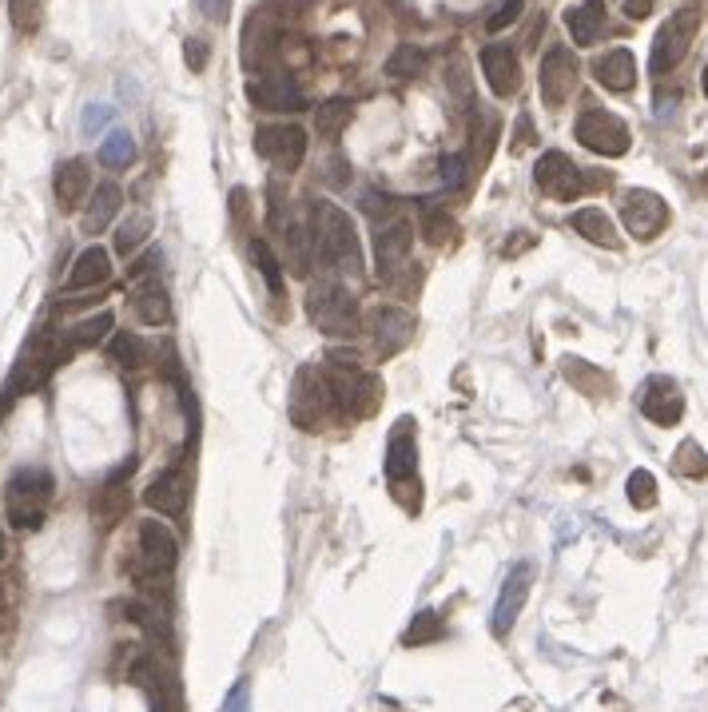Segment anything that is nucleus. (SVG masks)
I'll list each match as a JSON object with an SVG mask.
<instances>
[{"label":"nucleus","instance_id":"nucleus-1","mask_svg":"<svg viewBox=\"0 0 708 712\" xmlns=\"http://www.w3.org/2000/svg\"><path fill=\"white\" fill-rule=\"evenodd\" d=\"M311 215H315V243L323 247L327 263L351 279L362 275V243H358V227L351 215L331 199H315Z\"/></svg>","mask_w":708,"mask_h":712},{"label":"nucleus","instance_id":"nucleus-2","mask_svg":"<svg viewBox=\"0 0 708 712\" xmlns=\"http://www.w3.org/2000/svg\"><path fill=\"white\" fill-rule=\"evenodd\" d=\"M331 402L343 418H370L382 402V378L362 370L354 358H331V366L323 370Z\"/></svg>","mask_w":708,"mask_h":712},{"label":"nucleus","instance_id":"nucleus-3","mask_svg":"<svg viewBox=\"0 0 708 712\" xmlns=\"http://www.w3.org/2000/svg\"><path fill=\"white\" fill-rule=\"evenodd\" d=\"M52 474L44 466H24L8 478L4 486V514L16 530H40L44 526V510L52 502Z\"/></svg>","mask_w":708,"mask_h":712},{"label":"nucleus","instance_id":"nucleus-4","mask_svg":"<svg viewBox=\"0 0 708 712\" xmlns=\"http://www.w3.org/2000/svg\"><path fill=\"white\" fill-rule=\"evenodd\" d=\"M68 355H72V347H68L64 335H36L32 347L16 362V370H12L8 386H4V398L12 402V398H20V394H32L36 386H44L48 374H52L60 362H68Z\"/></svg>","mask_w":708,"mask_h":712},{"label":"nucleus","instance_id":"nucleus-5","mask_svg":"<svg viewBox=\"0 0 708 712\" xmlns=\"http://www.w3.org/2000/svg\"><path fill=\"white\" fill-rule=\"evenodd\" d=\"M701 32V8L697 4H685L677 12H669V20L657 28L653 36V52H649V72L653 76H665L673 72L685 56H689V44L697 40Z\"/></svg>","mask_w":708,"mask_h":712},{"label":"nucleus","instance_id":"nucleus-6","mask_svg":"<svg viewBox=\"0 0 708 712\" xmlns=\"http://www.w3.org/2000/svg\"><path fill=\"white\" fill-rule=\"evenodd\" d=\"M307 315L327 335H354L358 327V303L339 279H319L307 291Z\"/></svg>","mask_w":708,"mask_h":712},{"label":"nucleus","instance_id":"nucleus-7","mask_svg":"<svg viewBox=\"0 0 708 712\" xmlns=\"http://www.w3.org/2000/svg\"><path fill=\"white\" fill-rule=\"evenodd\" d=\"M179 561V541L164 522H140V545H136V561H132V577L140 585H152L160 577H168Z\"/></svg>","mask_w":708,"mask_h":712},{"label":"nucleus","instance_id":"nucleus-8","mask_svg":"<svg viewBox=\"0 0 708 712\" xmlns=\"http://www.w3.org/2000/svg\"><path fill=\"white\" fill-rule=\"evenodd\" d=\"M577 140H581L589 152L609 156V160L625 156V152H629V144H633V136H629L625 120H617L613 112H601V108H589V112H581V116H577Z\"/></svg>","mask_w":708,"mask_h":712},{"label":"nucleus","instance_id":"nucleus-9","mask_svg":"<svg viewBox=\"0 0 708 712\" xmlns=\"http://www.w3.org/2000/svg\"><path fill=\"white\" fill-rule=\"evenodd\" d=\"M410 247H414V227H410L406 219L378 223V231H374V263H378V279L394 283V279L410 267Z\"/></svg>","mask_w":708,"mask_h":712},{"label":"nucleus","instance_id":"nucleus-10","mask_svg":"<svg viewBox=\"0 0 708 712\" xmlns=\"http://www.w3.org/2000/svg\"><path fill=\"white\" fill-rule=\"evenodd\" d=\"M621 219H625L629 235L657 239L665 231V223H669V203L649 187H633V191L621 195Z\"/></svg>","mask_w":708,"mask_h":712},{"label":"nucleus","instance_id":"nucleus-11","mask_svg":"<svg viewBox=\"0 0 708 712\" xmlns=\"http://www.w3.org/2000/svg\"><path fill=\"white\" fill-rule=\"evenodd\" d=\"M577 56L565 48V44H553L545 56H541V76H537V84H541V100H545V108H565V100L573 96V88H577Z\"/></svg>","mask_w":708,"mask_h":712},{"label":"nucleus","instance_id":"nucleus-12","mask_svg":"<svg viewBox=\"0 0 708 712\" xmlns=\"http://www.w3.org/2000/svg\"><path fill=\"white\" fill-rule=\"evenodd\" d=\"M255 152L263 160H271L279 172H295L307 156V132L295 128V124H271V128H259L255 132Z\"/></svg>","mask_w":708,"mask_h":712},{"label":"nucleus","instance_id":"nucleus-13","mask_svg":"<svg viewBox=\"0 0 708 712\" xmlns=\"http://www.w3.org/2000/svg\"><path fill=\"white\" fill-rule=\"evenodd\" d=\"M327 402H331V390H327L323 370L303 366V370L295 374V390H291V418H295L303 430H315L319 418H323V410H327Z\"/></svg>","mask_w":708,"mask_h":712},{"label":"nucleus","instance_id":"nucleus-14","mask_svg":"<svg viewBox=\"0 0 708 712\" xmlns=\"http://www.w3.org/2000/svg\"><path fill=\"white\" fill-rule=\"evenodd\" d=\"M537 187H541V195H549V199H561V203H573L581 191H585V176H581V168L569 160V156H561V152H545L541 160H537Z\"/></svg>","mask_w":708,"mask_h":712},{"label":"nucleus","instance_id":"nucleus-15","mask_svg":"<svg viewBox=\"0 0 708 712\" xmlns=\"http://www.w3.org/2000/svg\"><path fill=\"white\" fill-rule=\"evenodd\" d=\"M530 585H533L530 565H526V561L514 565L510 577H506V585H502V593H498V605H494V621H490L494 637H506V633L518 625V617H522V609H526V597H530Z\"/></svg>","mask_w":708,"mask_h":712},{"label":"nucleus","instance_id":"nucleus-16","mask_svg":"<svg viewBox=\"0 0 708 712\" xmlns=\"http://www.w3.org/2000/svg\"><path fill=\"white\" fill-rule=\"evenodd\" d=\"M370 331H374V347L382 358L402 355L414 339V315L402 307H374L370 315Z\"/></svg>","mask_w":708,"mask_h":712},{"label":"nucleus","instance_id":"nucleus-17","mask_svg":"<svg viewBox=\"0 0 708 712\" xmlns=\"http://www.w3.org/2000/svg\"><path fill=\"white\" fill-rule=\"evenodd\" d=\"M247 100L263 112H303L307 96L291 76H259L247 84Z\"/></svg>","mask_w":708,"mask_h":712},{"label":"nucleus","instance_id":"nucleus-18","mask_svg":"<svg viewBox=\"0 0 708 712\" xmlns=\"http://www.w3.org/2000/svg\"><path fill=\"white\" fill-rule=\"evenodd\" d=\"M414 474H418V434L410 418H398L386 442V478L398 486V482H410Z\"/></svg>","mask_w":708,"mask_h":712},{"label":"nucleus","instance_id":"nucleus-19","mask_svg":"<svg viewBox=\"0 0 708 712\" xmlns=\"http://www.w3.org/2000/svg\"><path fill=\"white\" fill-rule=\"evenodd\" d=\"M187 494H191L187 474H183L179 466H172V470H160V474L148 482L144 502H148V510H156L160 518H179V514L187 510Z\"/></svg>","mask_w":708,"mask_h":712},{"label":"nucleus","instance_id":"nucleus-20","mask_svg":"<svg viewBox=\"0 0 708 712\" xmlns=\"http://www.w3.org/2000/svg\"><path fill=\"white\" fill-rule=\"evenodd\" d=\"M132 470H136V462H124V466L96 490V498H92V518H96L100 526H116V522L128 514V506H132V498H128V478H132Z\"/></svg>","mask_w":708,"mask_h":712},{"label":"nucleus","instance_id":"nucleus-21","mask_svg":"<svg viewBox=\"0 0 708 712\" xmlns=\"http://www.w3.org/2000/svg\"><path fill=\"white\" fill-rule=\"evenodd\" d=\"M482 72L494 88V96H514L522 88V64L510 44H486L482 48Z\"/></svg>","mask_w":708,"mask_h":712},{"label":"nucleus","instance_id":"nucleus-22","mask_svg":"<svg viewBox=\"0 0 708 712\" xmlns=\"http://www.w3.org/2000/svg\"><path fill=\"white\" fill-rule=\"evenodd\" d=\"M641 414H645L649 422H657V426H673V422H681V414H685V394L677 390V382L653 378V382L645 386V394H641Z\"/></svg>","mask_w":708,"mask_h":712},{"label":"nucleus","instance_id":"nucleus-23","mask_svg":"<svg viewBox=\"0 0 708 712\" xmlns=\"http://www.w3.org/2000/svg\"><path fill=\"white\" fill-rule=\"evenodd\" d=\"M108 279H112V255L100 243H92L76 255L68 271V291H92V287H104Z\"/></svg>","mask_w":708,"mask_h":712},{"label":"nucleus","instance_id":"nucleus-24","mask_svg":"<svg viewBox=\"0 0 708 712\" xmlns=\"http://www.w3.org/2000/svg\"><path fill=\"white\" fill-rule=\"evenodd\" d=\"M56 203H60V211H76L84 199H88V191H92V172H88V164L84 160H64L60 168H56Z\"/></svg>","mask_w":708,"mask_h":712},{"label":"nucleus","instance_id":"nucleus-25","mask_svg":"<svg viewBox=\"0 0 708 712\" xmlns=\"http://www.w3.org/2000/svg\"><path fill=\"white\" fill-rule=\"evenodd\" d=\"M593 72H597L601 88H609V92H629V88L637 84V60H633L629 48H613V52H605V56L593 64Z\"/></svg>","mask_w":708,"mask_h":712},{"label":"nucleus","instance_id":"nucleus-26","mask_svg":"<svg viewBox=\"0 0 708 712\" xmlns=\"http://www.w3.org/2000/svg\"><path fill=\"white\" fill-rule=\"evenodd\" d=\"M132 311L140 315V323L148 327H164L172 319V303H168V291L152 279V283H136L132 291Z\"/></svg>","mask_w":708,"mask_h":712},{"label":"nucleus","instance_id":"nucleus-27","mask_svg":"<svg viewBox=\"0 0 708 712\" xmlns=\"http://www.w3.org/2000/svg\"><path fill=\"white\" fill-rule=\"evenodd\" d=\"M565 28L573 32V44H597L601 32H605V8L597 0H585V4H573L565 12Z\"/></svg>","mask_w":708,"mask_h":712},{"label":"nucleus","instance_id":"nucleus-28","mask_svg":"<svg viewBox=\"0 0 708 712\" xmlns=\"http://www.w3.org/2000/svg\"><path fill=\"white\" fill-rule=\"evenodd\" d=\"M573 227H577L589 243H597V247H609V251L621 247V235H617L613 219H609L601 207H581V211H573Z\"/></svg>","mask_w":708,"mask_h":712},{"label":"nucleus","instance_id":"nucleus-29","mask_svg":"<svg viewBox=\"0 0 708 712\" xmlns=\"http://www.w3.org/2000/svg\"><path fill=\"white\" fill-rule=\"evenodd\" d=\"M120 203H124V191H120L116 183H100L96 195H92V207H88V215H84V235H100V231L116 219Z\"/></svg>","mask_w":708,"mask_h":712},{"label":"nucleus","instance_id":"nucleus-30","mask_svg":"<svg viewBox=\"0 0 708 712\" xmlns=\"http://www.w3.org/2000/svg\"><path fill=\"white\" fill-rule=\"evenodd\" d=\"M279 223V231H283V243H287V267L295 271V275H311V231L299 223V219H275Z\"/></svg>","mask_w":708,"mask_h":712},{"label":"nucleus","instance_id":"nucleus-31","mask_svg":"<svg viewBox=\"0 0 708 712\" xmlns=\"http://www.w3.org/2000/svg\"><path fill=\"white\" fill-rule=\"evenodd\" d=\"M354 108L347 100H327V104H319V112H315V132H319V140H339L343 136V128L351 124Z\"/></svg>","mask_w":708,"mask_h":712},{"label":"nucleus","instance_id":"nucleus-32","mask_svg":"<svg viewBox=\"0 0 708 712\" xmlns=\"http://www.w3.org/2000/svg\"><path fill=\"white\" fill-rule=\"evenodd\" d=\"M108 331H112V315H108V311H100V315L84 319L80 327H72L64 339H68V347H72V351H84V347L104 343V339H108Z\"/></svg>","mask_w":708,"mask_h":712},{"label":"nucleus","instance_id":"nucleus-33","mask_svg":"<svg viewBox=\"0 0 708 712\" xmlns=\"http://www.w3.org/2000/svg\"><path fill=\"white\" fill-rule=\"evenodd\" d=\"M108 351H112V362H120L124 370H136V366H144V362H148V343H144L140 335H132V331L112 335Z\"/></svg>","mask_w":708,"mask_h":712},{"label":"nucleus","instance_id":"nucleus-34","mask_svg":"<svg viewBox=\"0 0 708 712\" xmlns=\"http://www.w3.org/2000/svg\"><path fill=\"white\" fill-rule=\"evenodd\" d=\"M386 72H390L394 80H414V76L426 72V52L414 48V44H398L394 56L386 60Z\"/></svg>","mask_w":708,"mask_h":712},{"label":"nucleus","instance_id":"nucleus-35","mask_svg":"<svg viewBox=\"0 0 708 712\" xmlns=\"http://www.w3.org/2000/svg\"><path fill=\"white\" fill-rule=\"evenodd\" d=\"M446 637V625H442V617L438 613H418L410 625H406V633H402V645H430V641H442Z\"/></svg>","mask_w":708,"mask_h":712},{"label":"nucleus","instance_id":"nucleus-36","mask_svg":"<svg viewBox=\"0 0 708 712\" xmlns=\"http://www.w3.org/2000/svg\"><path fill=\"white\" fill-rule=\"evenodd\" d=\"M422 235H426V243H434V247H446V243H454V235H458V223H454L446 211H438V207H426V211H422Z\"/></svg>","mask_w":708,"mask_h":712},{"label":"nucleus","instance_id":"nucleus-37","mask_svg":"<svg viewBox=\"0 0 708 712\" xmlns=\"http://www.w3.org/2000/svg\"><path fill=\"white\" fill-rule=\"evenodd\" d=\"M148 235H152V215L140 211V215H132V219L120 223V231H116V251H120V255H132Z\"/></svg>","mask_w":708,"mask_h":712},{"label":"nucleus","instance_id":"nucleus-38","mask_svg":"<svg viewBox=\"0 0 708 712\" xmlns=\"http://www.w3.org/2000/svg\"><path fill=\"white\" fill-rule=\"evenodd\" d=\"M100 160H104L108 168H128V164L136 160V144H132V136H128V132H112V136L100 144Z\"/></svg>","mask_w":708,"mask_h":712},{"label":"nucleus","instance_id":"nucleus-39","mask_svg":"<svg viewBox=\"0 0 708 712\" xmlns=\"http://www.w3.org/2000/svg\"><path fill=\"white\" fill-rule=\"evenodd\" d=\"M685 478H705L708 474V454L701 442H693V438H685L681 446H677V462H673Z\"/></svg>","mask_w":708,"mask_h":712},{"label":"nucleus","instance_id":"nucleus-40","mask_svg":"<svg viewBox=\"0 0 708 712\" xmlns=\"http://www.w3.org/2000/svg\"><path fill=\"white\" fill-rule=\"evenodd\" d=\"M625 490H629V502L637 510H653L657 506V478L649 470H633L629 482H625Z\"/></svg>","mask_w":708,"mask_h":712},{"label":"nucleus","instance_id":"nucleus-41","mask_svg":"<svg viewBox=\"0 0 708 712\" xmlns=\"http://www.w3.org/2000/svg\"><path fill=\"white\" fill-rule=\"evenodd\" d=\"M251 259H255V267H259V275L267 279V287H271V295H279V291H283V271H279V259L271 255V247H267L263 239H255V243H251Z\"/></svg>","mask_w":708,"mask_h":712},{"label":"nucleus","instance_id":"nucleus-42","mask_svg":"<svg viewBox=\"0 0 708 712\" xmlns=\"http://www.w3.org/2000/svg\"><path fill=\"white\" fill-rule=\"evenodd\" d=\"M8 8H12V24H16L20 32H32V28H36V20H40V0H8Z\"/></svg>","mask_w":708,"mask_h":712},{"label":"nucleus","instance_id":"nucleus-43","mask_svg":"<svg viewBox=\"0 0 708 712\" xmlns=\"http://www.w3.org/2000/svg\"><path fill=\"white\" fill-rule=\"evenodd\" d=\"M466 168H470L466 156H442V183H446L450 191L462 187V183H466Z\"/></svg>","mask_w":708,"mask_h":712},{"label":"nucleus","instance_id":"nucleus-44","mask_svg":"<svg viewBox=\"0 0 708 712\" xmlns=\"http://www.w3.org/2000/svg\"><path fill=\"white\" fill-rule=\"evenodd\" d=\"M522 4H526V0H502V8L486 20V24H490V32H502L506 24H514V20L522 16Z\"/></svg>","mask_w":708,"mask_h":712},{"label":"nucleus","instance_id":"nucleus-45","mask_svg":"<svg viewBox=\"0 0 708 712\" xmlns=\"http://www.w3.org/2000/svg\"><path fill=\"white\" fill-rule=\"evenodd\" d=\"M223 712H251V689H247V681H239V685L227 693Z\"/></svg>","mask_w":708,"mask_h":712},{"label":"nucleus","instance_id":"nucleus-46","mask_svg":"<svg viewBox=\"0 0 708 712\" xmlns=\"http://www.w3.org/2000/svg\"><path fill=\"white\" fill-rule=\"evenodd\" d=\"M156 263H164V259H160V251H148V255H144V259H136V263H132V267H128V275H132V279H136V283H140V279H144V275H152V271H156Z\"/></svg>","mask_w":708,"mask_h":712},{"label":"nucleus","instance_id":"nucleus-47","mask_svg":"<svg viewBox=\"0 0 708 712\" xmlns=\"http://www.w3.org/2000/svg\"><path fill=\"white\" fill-rule=\"evenodd\" d=\"M183 56H187V64L199 72L203 64H207V44L203 40H187V48H183Z\"/></svg>","mask_w":708,"mask_h":712},{"label":"nucleus","instance_id":"nucleus-48","mask_svg":"<svg viewBox=\"0 0 708 712\" xmlns=\"http://www.w3.org/2000/svg\"><path fill=\"white\" fill-rule=\"evenodd\" d=\"M227 4H231V0H199L203 16H207V20H215V24H219V20H227Z\"/></svg>","mask_w":708,"mask_h":712},{"label":"nucleus","instance_id":"nucleus-49","mask_svg":"<svg viewBox=\"0 0 708 712\" xmlns=\"http://www.w3.org/2000/svg\"><path fill=\"white\" fill-rule=\"evenodd\" d=\"M653 12V0H625V16L629 20H645Z\"/></svg>","mask_w":708,"mask_h":712},{"label":"nucleus","instance_id":"nucleus-50","mask_svg":"<svg viewBox=\"0 0 708 712\" xmlns=\"http://www.w3.org/2000/svg\"><path fill=\"white\" fill-rule=\"evenodd\" d=\"M701 191H705V195H708V168H705V172H701Z\"/></svg>","mask_w":708,"mask_h":712},{"label":"nucleus","instance_id":"nucleus-51","mask_svg":"<svg viewBox=\"0 0 708 712\" xmlns=\"http://www.w3.org/2000/svg\"><path fill=\"white\" fill-rule=\"evenodd\" d=\"M0 561H4V530H0Z\"/></svg>","mask_w":708,"mask_h":712},{"label":"nucleus","instance_id":"nucleus-52","mask_svg":"<svg viewBox=\"0 0 708 712\" xmlns=\"http://www.w3.org/2000/svg\"><path fill=\"white\" fill-rule=\"evenodd\" d=\"M705 96H708V68H705Z\"/></svg>","mask_w":708,"mask_h":712},{"label":"nucleus","instance_id":"nucleus-53","mask_svg":"<svg viewBox=\"0 0 708 712\" xmlns=\"http://www.w3.org/2000/svg\"><path fill=\"white\" fill-rule=\"evenodd\" d=\"M0 601H4V585H0Z\"/></svg>","mask_w":708,"mask_h":712},{"label":"nucleus","instance_id":"nucleus-54","mask_svg":"<svg viewBox=\"0 0 708 712\" xmlns=\"http://www.w3.org/2000/svg\"><path fill=\"white\" fill-rule=\"evenodd\" d=\"M597 4H601V0H597Z\"/></svg>","mask_w":708,"mask_h":712}]
</instances>
